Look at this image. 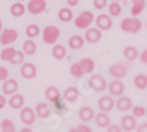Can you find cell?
Segmentation results:
<instances>
[{
    "label": "cell",
    "instance_id": "39",
    "mask_svg": "<svg viewBox=\"0 0 147 132\" xmlns=\"http://www.w3.org/2000/svg\"><path fill=\"white\" fill-rule=\"evenodd\" d=\"M24 60H25V53L22 51H17L16 56L13 57V59L9 62L12 65H20L24 64Z\"/></svg>",
    "mask_w": 147,
    "mask_h": 132
},
{
    "label": "cell",
    "instance_id": "29",
    "mask_svg": "<svg viewBox=\"0 0 147 132\" xmlns=\"http://www.w3.org/2000/svg\"><path fill=\"white\" fill-rule=\"evenodd\" d=\"M26 11H27V9H26L25 5H24L22 3H20V1L14 3L13 5H12V6L9 7V12H11V14L13 16V17H16V18H19V17L24 16V14H25V12H26Z\"/></svg>",
    "mask_w": 147,
    "mask_h": 132
},
{
    "label": "cell",
    "instance_id": "50",
    "mask_svg": "<svg viewBox=\"0 0 147 132\" xmlns=\"http://www.w3.org/2000/svg\"><path fill=\"white\" fill-rule=\"evenodd\" d=\"M3 30H4V28H3V21H1V19H0V33H1Z\"/></svg>",
    "mask_w": 147,
    "mask_h": 132
},
{
    "label": "cell",
    "instance_id": "14",
    "mask_svg": "<svg viewBox=\"0 0 147 132\" xmlns=\"http://www.w3.org/2000/svg\"><path fill=\"white\" fill-rule=\"evenodd\" d=\"M85 41H87L90 44H96L98 41H100L102 38V33L98 27H91L85 31Z\"/></svg>",
    "mask_w": 147,
    "mask_h": 132
},
{
    "label": "cell",
    "instance_id": "33",
    "mask_svg": "<svg viewBox=\"0 0 147 132\" xmlns=\"http://www.w3.org/2000/svg\"><path fill=\"white\" fill-rule=\"evenodd\" d=\"M0 129H1V132H17L16 124L11 119H3L0 123Z\"/></svg>",
    "mask_w": 147,
    "mask_h": 132
},
{
    "label": "cell",
    "instance_id": "7",
    "mask_svg": "<svg viewBox=\"0 0 147 132\" xmlns=\"http://www.w3.org/2000/svg\"><path fill=\"white\" fill-rule=\"evenodd\" d=\"M35 119H36V114L32 107L24 106L20 110V120L25 125H27V126L33 125L35 123Z\"/></svg>",
    "mask_w": 147,
    "mask_h": 132
},
{
    "label": "cell",
    "instance_id": "16",
    "mask_svg": "<svg viewBox=\"0 0 147 132\" xmlns=\"http://www.w3.org/2000/svg\"><path fill=\"white\" fill-rule=\"evenodd\" d=\"M115 107L120 111V112H127L129 110H132L133 107V102L129 97L126 95H121L115 100Z\"/></svg>",
    "mask_w": 147,
    "mask_h": 132
},
{
    "label": "cell",
    "instance_id": "38",
    "mask_svg": "<svg viewBox=\"0 0 147 132\" xmlns=\"http://www.w3.org/2000/svg\"><path fill=\"white\" fill-rule=\"evenodd\" d=\"M52 104H53V106H54L55 112H58V113H63V112L66 110L65 100L63 99V97L59 98V99H57V100H55V102H53Z\"/></svg>",
    "mask_w": 147,
    "mask_h": 132
},
{
    "label": "cell",
    "instance_id": "24",
    "mask_svg": "<svg viewBox=\"0 0 147 132\" xmlns=\"http://www.w3.org/2000/svg\"><path fill=\"white\" fill-rule=\"evenodd\" d=\"M146 8V0H132V6H131V14L133 17L140 16L144 9Z\"/></svg>",
    "mask_w": 147,
    "mask_h": 132
},
{
    "label": "cell",
    "instance_id": "13",
    "mask_svg": "<svg viewBox=\"0 0 147 132\" xmlns=\"http://www.w3.org/2000/svg\"><path fill=\"white\" fill-rule=\"evenodd\" d=\"M36 66L32 63H24L20 67V74L24 79H27V80H31L33 78L36 77Z\"/></svg>",
    "mask_w": 147,
    "mask_h": 132
},
{
    "label": "cell",
    "instance_id": "25",
    "mask_svg": "<svg viewBox=\"0 0 147 132\" xmlns=\"http://www.w3.org/2000/svg\"><path fill=\"white\" fill-rule=\"evenodd\" d=\"M82 67L85 74H92L95 70V62L91 58H82L78 62Z\"/></svg>",
    "mask_w": 147,
    "mask_h": 132
},
{
    "label": "cell",
    "instance_id": "34",
    "mask_svg": "<svg viewBox=\"0 0 147 132\" xmlns=\"http://www.w3.org/2000/svg\"><path fill=\"white\" fill-rule=\"evenodd\" d=\"M108 13L111 17H119L121 14V12H122V7L119 3H115V1H112L111 4H109L108 6Z\"/></svg>",
    "mask_w": 147,
    "mask_h": 132
},
{
    "label": "cell",
    "instance_id": "8",
    "mask_svg": "<svg viewBox=\"0 0 147 132\" xmlns=\"http://www.w3.org/2000/svg\"><path fill=\"white\" fill-rule=\"evenodd\" d=\"M46 0H28L26 9L32 16H38L45 12L46 9Z\"/></svg>",
    "mask_w": 147,
    "mask_h": 132
},
{
    "label": "cell",
    "instance_id": "31",
    "mask_svg": "<svg viewBox=\"0 0 147 132\" xmlns=\"http://www.w3.org/2000/svg\"><path fill=\"white\" fill-rule=\"evenodd\" d=\"M22 52L27 56H34L36 53V44L32 39H27L22 44Z\"/></svg>",
    "mask_w": 147,
    "mask_h": 132
},
{
    "label": "cell",
    "instance_id": "30",
    "mask_svg": "<svg viewBox=\"0 0 147 132\" xmlns=\"http://www.w3.org/2000/svg\"><path fill=\"white\" fill-rule=\"evenodd\" d=\"M58 18L61 22H69L73 19V12L68 7H63L58 12Z\"/></svg>",
    "mask_w": 147,
    "mask_h": 132
},
{
    "label": "cell",
    "instance_id": "1",
    "mask_svg": "<svg viewBox=\"0 0 147 132\" xmlns=\"http://www.w3.org/2000/svg\"><path fill=\"white\" fill-rule=\"evenodd\" d=\"M142 28V22L140 19L132 17V18H124L120 22V30L125 33L137 34Z\"/></svg>",
    "mask_w": 147,
    "mask_h": 132
},
{
    "label": "cell",
    "instance_id": "41",
    "mask_svg": "<svg viewBox=\"0 0 147 132\" xmlns=\"http://www.w3.org/2000/svg\"><path fill=\"white\" fill-rule=\"evenodd\" d=\"M8 79V70L5 66H0V81H5Z\"/></svg>",
    "mask_w": 147,
    "mask_h": 132
},
{
    "label": "cell",
    "instance_id": "28",
    "mask_svg": "<svg viewBox=\"0 0 147 132\" xmlns=\"http://www.w3.org/2000/svg\"><path fill=\"white\" fill-rule=\"evenodd\" d=\"M133 84H134V86H136V89H138L140 91L146 90L147 89V76L145 73L137 74L133 78Z\"/></svg>",
    "mask_w": 147,
    "mask_h": 132
},
{
    "label": "cell",
    "instance_id": "5",
    "mask_svg": "<svg viewBox=\"0 0 147 132\" xmlns=\"http://www.w3.org/2000/svg\"><path fill=\"white\" fill-rule=\"evenodd\" d=\"M107 81L101 74H91L88 78V86L95 92H102L107 89Z\"/></svg>",
    "mask_w": 147,
    "mask_h": 132
},
{
    "label": "cell",
    "instance_id": "19",
    "mask_svg": "<svg viewBox=\"0 0 147 132\" xmlns=\"http://www.w3.org/2000/svg\"><path fill=\"white\" fill-rule=\"evenodd\" d=\"M80 97V91L76 86L67 87L63 93V99L66 103H76Z\"/></svg>",
    "mask_w": 147,
    "mask_h": 132
},
{
    "label": "cell",
    "instance_id": "35",
    "mask_svg": "<svg viewBox=\"0 0 147 132\" xmlns=\"http://www.w3.org/2000/svg\"><path fill=\"white\" fill-rule=\"evenodd\" d=\"M26 35L28 38H36L40 34V27L36 25V24H30V25L26 27Z\"/></svg>",
    "mask_w": 147,
    "mask_h": 132
},
{
    "label": "cell",
    "instance_id": "45",
    "mask_svg": "<svg viewBox=\"0 0 147 132\" xmlns=\"http://www.w3.org/2000/svg\"><path fill=\"white\" fill-rule=\"evenodd\" d=\"M136 132H147V122L139 124L136 129Z\"/></svg>",
    "mask_w": 147,
    "mask_h": 132
},
{
    "label": "cell",
    "instance_id": "53",
    "mask_svg": "<svg viewBox=\"0 0 147 132\" xmlns=\"http://www.w3.org/2000/svg\"><path fill=\"white\" fill-rule=\"evenodd\" d=\"M19 1H20V3H21V1H24V0H19Z\"/></svg>",
    "mask_w": 147,
    "mask_h": 132
},
{
    "label": "cell",
    "instance_id": "15",
    "mask_svg": "<svg viewBox=\"0 0 147 132\" xmlns=\"http://www.w3.org/2000/svg\"><path fill=\"white\" fill-rule=\"evenodd\" d=\"M19 89V84L16 79H7L3 83V94H6V95H13L17 93Z\"/></svg>",
    "mask_w": 147,
    "mask_h": 132
},
{
    "label": "cell",
    "instance_id": "49",
    "mask_svg": "<svg viewBox=\"0 0 147 132\" xmlns=\"http://www.w3.org/2000/svg\"><path fill=\"white\" fill-rule=\"evenodd\" d=\"M68 132H79V130H78V127H77V126H74V127L68 129Z\"/></svg>",
    "mask_w": 147,
    "mask_h": 132
},
{
    "label": "cell",
    "instance_id": "40",
    "mask_svg": "<svg viewBox=\"0 0 147 132\" xmlns=\"http://www.w3.org/2000/svg\"><path fill=\"white\" fill-rule=\"evenodd\" d=\"M93 6L95 9H104L105 7H107V0H93Z\"/></svg>",
    "mask_w": 147,
    "mask_h": 132
},
{
    "label": "cell",
    "instance_id": "48",
    "mask_svg": "<svg viewBox=\"0 0 147 132\" xmlns=\"http://www.w3.org/2000/svg\"><path fill=\"white\" fill-rule=\"evenodd\" d=\"M19 132H34V131H33L31 127H22Z\"/></svg>",
    "mask_w": 147,
    "mask_h": 132
},
{
    "label": "cell",
    "instance_id": "23",
    "mask_svg": "<svg viewBox=\"0 0 147 132\" xmlns=\"http://www.w3.org/2000/svg\"><path fill=\"white\" fill-rule=\"evenodd\" d=\"M139 51L136 46H126L124 51H122V56L125 57V59L128 62V63H132L134 62L136 59L139 58Z\"/></svg>",
    "mask_w": 147,
    "mask_h": 132
},
{
    "label": "cell",
    "instance_id": "18",
    "mask_svg": "<svg viewBox=\"0 0 147 132\" xmlns=\"http://www.w3.org/2000/svg\"><path fill=\"white\" fill-rule=\"evenodd\" d=\"M94 123H95V125L98 127H100V129H107L109 125H111V117L108 116V113L100 111L99 113H95Z\"/></svg>",
    "mask_w": 147,
    "mask_h": 132
},
{
    "label": "cell",
    "instance_id": "52",
    "mask_svg": "<svg viewBox=\"0 0 147 132\" xmlns=\"http://www.w3.org/2000/svg\"><path fill=\"white\" fill-rule=\"evenodd\" d=\"M146 31H147V22H146Z\"/></svg>",
    "mask_w": 147,
    "mask_h": 132
},
{
    "label": "cell",
    "instance_id": "44",
    "mask_svg": "<svg viewBox=\"0 0 147 132\" xmlns=\"http://www.w3.org/2000/svg\"><path fill=\"white\" fill-rule=\"evenodd\" d=\"M139 59H140V62L145 65H147V49H145L144 51L140 52L139 54Z\"/></svg>",
    "mask_w": 147,
    "mask_h": 132
},
{
    "label": "cell",
    "instance_id": "6",
    "mask_svg": "<svg viewBox=\"0 0 147 132\" xmlns=\"http://www.w3.org/2000/svg\"><path fill=\"white\" fill-rule=\"evenodd\" d=\"M18 31L14 28H4L0 33V44L3 46H8L18 39Z\"/></svg>",
    "mask_w": 147,
    "mask_h": 132
},
{
    "label": "cell",
    "instance_id": "42",
    "mask_svg": "<svg viewBox=\"0 0 147 132\" xmlns=\"http://www.w3.org/2000/svg\"><path fill=\"white\" fill-rule=\"evenodd\" d=\"M106 132H124V131H122V129H121L120 125H118V124H112V123H111V125H109V126L106 129Z\"/></svg>",
    "mask_w": 147,
    "mask_h": 132
},
{
    "label": "cell",
    "instance_id": "2",
    "mask_svg": "<svg viewBox=\"0 0 147 132\" xmlns=\"http://www.w3.org/2000/svg\"><path fill=\"white\" fill-rule=\"evenodd\" d=\"M95 20L94 14L91 11H84L80 14H78V17L74 19V26L79 30H85L91 27L92 22Z\"/></svg>",
    "mask_w": 147,
    "mask_h": 132
},
{
    "label": "cell",
    "instance_id": "21",
    "mask_svg": "<svg viewBox=\"0 0 147 132\" xmlns=\"http://www.w3.org/2000/svg\"><path fill=\"white\" fill-rule=\"evenodd\" d=\"M8 105L13 110H21L24 105H25V98H24L22 94L16 93L13 95H11V98L8 99Z\"/></svg>",
    "mask_w": 147,
    "mask_h": 132
},
{
    "label": "cell",
    "instance_id": "51",
    "mask_svg": "<svg viewBox=\"0 0 147 132\" xmlns=\"http://www.w3.org/2000/svg\"><path fill=\"white\" fill-rule=\"evenodd\" d=\"M112 1H115V3H119V1H121V0H112Z\"/></svg>",
    "mask_w": 147,
    "mask_h": 132
},
{
    "label": "cell",
    "instance_id": "3",
    "mask_svg": "<svg viewBox=\"0 0 147 132\" xmlns=\"http://www.w3.org/2000/svg\"><path fill=\"white\" fill-rule=\"evenodd\" d=\"M129 71V66L127 63L125 62H117L113 63L111 66L108 67V73L111 77H113L114 79H122L124 77L127 76Z\"/></svg>",
    "mask_w": 147,
    "mask_h": 132
},
{
    "label": "cell",
    "instance_id": "36",
    "mask_svg": "<svg viewBox=\"0 0 147 132\" xmlns=\"http://www.w3.org/2000/svg\"><path fill=\"white\" fill-rule=\"evenodd\" d=\"M69 73L74 78H82L85 76V72H84V70H82V67L80 66L79 63L72 64V66L69 67Z\"/></svg>",
    "mask_w": 147,
    "mask_h": 132
},
{
    "label": "cell",
    "instance_id": "10",
    "mask_svg": "<svg viewBox=\"0 0 147 132\" xmlns=\"http://www.w3.org/2000/svg\"><path fill=\"white\" fill-rule=\"evenodd\" d=\"M94 21H95L96 27L100 31H108V30H111L112 26H113V19L109 14L101 13L95 18Z\"/></svg>",
    "mask_w": 147,
    "mask_h": 132
},
{
    "label": "cell",
    "instance_id": "4",
    "mask_svg": "<svg viewBox=\"0 0 147 132\" xmlns=\"http://www.w3.org/2000/svg\"><path fill=\"white\" fill-rule=\"evenodd\" d=\"M60 28L54 25H48L42 31V41L47 45H55L60 37Z\"/></svg>",
    "mask_w": 147,
    "mask_h": 132
},
{
    "label": "cell",
    "instance_id": "46",
    "mask_svg": "<svg viewBox=\"0 0 147 132\" xmlns=\"http://www.w3.org/2000/svg\"><path fill=\"white\" fill-rule=\"evenodd\" d=\"M6 97H5V94H0V110L4 109L5 105H6Z\"/></svg>",
    "mask_w": 147,
    "mask_h": 132
},
{
    "label": "cell",
    "instance_id": "37",
    "mask_svg": "<svg viewBox=\"0 0 147 132\" xmlns=\"http://www.w3.org/2000/svg\"><path fill=\"white\" fill-rule=\"evenodd\" d=\"M132 113L136 118H142L147 114V107L142 105H136L132 107Z\"/></svg>",
    "mask_w": 147,
    "mask_h": 132
},
{
    "label": "cell",
    "instance_id": "11",
    "mask_svg": "<svg viewBox=\"0 0 147 132\" xmlns=\"http://www.w3.org/2000/svg\"><path fill=\"white\" fill-rule=\"evenodd\" d=\"M107 90L112 97H121L125 92V84L120 79H113L107 85Z\"/></svg>",
    "mask_w": 147,
    "mask_h": 132
},
{
    "label": "cell",
    "instance_id": "47",
    "mask_svg": "<svg viewBox=\"0 0 147 132\" xmlns=\"http://www.w3.org/2000/svg\"><path fill=\"white\" fill-rule=\"evenodd\" d=\"M80 0H66V3L69 7H76L78 4H79Z\"/></svg>",
    "mask_w": 147,
    "mask_h": 132
},
{
    "label": "cell",
    "instance_id": "20",
    "mask_svg": "<svg viewBox=\"0 0 147 132\" xmlns=\"http://www.w3.org/2000/svg\"><path fill=\"white\" fill-rule=\"evenodd\" d=\"M35 114H36V117L38 118H40V119H47L48 117L51 116V113H52V111H51V107L48 106V104L47 103H44V102H41V103H38L36 104V106H35Z\"/></svg>",
    "mask_w": 147,
    "mask_h": 132
},
{
    "label": "cell",
    "instance_id": "43",
    "mask_svg": "<svg viewBox=\"0 0 147 132\" xmlns=\"http://www.w3.org/2000/svg\"><path fill=\"white\" fill-rule=\"evenodd\" d=\"M77 127H78L79 132H93V130H92L86 123H81V124H79Z\"/></svg>",
    "mask_w": 147,
    "mask_h": 132
},
{
    "label": "cell",
    "instance_id": "27",
    "mask_svg": "<svg viewBox=\"0 0 147 132\" xmlns=\"http://www.w3.org/2000/svg\"><path fill=\"white\" fill-rule=\"evenodd\" d=\"M52 56L57 59V60H63V59H65L66 56H67L66 47H65L64 45H61V44H55V45H53Z\"/></svg>",
    "mask_w": 147,
    "mask_h": 132
},
{
    "label": "cell",
    "instance_id": "26",
    "mask_svg": "<svg viewBox=\"0 0 147 132\" xmlns=\"http://www.w3.org/2000/svg\"><path fill=\"white\" fill-rule=\"evenodd\" d=\"M61 97H63V95H61L59 89L55 87V86H48L45 90V98L50 103H53V102H55L57 99H59Z\"/></svg>",
    "mask_w": 147,
    "mask_h": 132
},
{
    "label": "cell",
    "instance_id": "32",
    "mask_svg": "<svg viewBox=\"0 0 147 132\" xmlns=\"http://www.w3.org/2000/svg\"><path fill=\"white\" fill-rule=\"evenodd\" d=\"M17 53V50L14 49V47H5V49L1 50V52H0V58H1L3 62H11L12 59H13V57L16 56Z\"/></svg>",
    "mask_w": 147,
    "mask_h": 132
},
{
    "label": "cell",
    "instance_id": "12",
    "mask_svg": "<svg viewBox=\"0 0 147 132\" xmlns=\"http://www.w3.org/2000/svg\"><path fill=\"white\" fill-rule=\"evenodd\" d=\"M115 106V100L113 99L112 95H102L98 99V107L102 112H109L114 109Z\"/></svg>",
    "mask_w": 147,
    "mask_h": 132
},
{
    "label": "cell",
    "instance_id": "22",
    "mask_svg": "<svg viewBox=\"0 0 147 132\" xmlns=\"http://www.w3.org/2000/svg\"><path fill=\"white\" fill-rule=\"evenodd\" d=\"M84 44H85V38L79 34L71 35L69 39H68V47L73 51L80 50L81 47H84Z\"/></svg>",
    "mask_w": 147,
    "mask_h": 132
},
{
    "label": "cell",
    "instance_id": "9",
    "mask_svg": "<svg viewBox=\"0 0 147 132\" xmlns=\"http://www.w3.org/2000/svg\"><path fill=\"white\" fill-rule=\"evenodd\" d=\"M120 126L122 131L125 132H132L136 131L138 123H137V118L133 114H124L120 118Z\"/></svg>",
    "mask_w": 147,
    "mask_h": 132
},
{
    "label": "cell",
    "instance_id": "17",
    "mask_svg": "<svg viewBox=\"0 0 147 132\" xmlns=\"http://www.w3.org/2000/svg\"><path fill=\"white\" fill-rule=\"evenodd\" d=\"M78 117L82 123H88L94 119L95 112L93 110V107H91V106H82L78 112Z\"/></svg>",
    "mask_w": 147,
    "mask_h": 132
}]
</instances>
